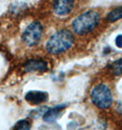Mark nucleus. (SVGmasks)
<instances>
[{
  "label": "nucleus",
  "mask_w": 122,
  "mask_h": 130,
  "mask_svg": "<svg viewBox=\"0 0 122 130\" xmlns=\"http://www.w3.org/2000/svg\"><path fill=\"white\" fill-rule=\"evenodd\" d=\"M74 41L72 34L68 30H59L49 38L47 43V50L50 54L57 55L68 50Z\"/></svg>",
  "instance_id": "obj_1"
},
{
  "label": "nucleus",
  "mask_w": 122,
  "mask_h": 130,
  "mask_svg": "<svg viewBox=\"0 0 122 130\" xmlns=\"http://www.w3.org/2000/svg\"><path fill=\"white\" fill-rule=\"evenodd\" d=\"M25 68L27 72L45 71L48 68V64L43 60H29L25 65Z\"/></svg>",
  "instance_id": "obj_7"
},
{
  "label": "nucleus",
  "mask_w": 122,
  "mask_h": 130,
  "mask_svg": "<svg viewBox=\"0 0 122 130\" xmlns=\"http://www.w3.org/2000/svg\"><path fill=\"white\" fill-rule=\"evenodd\" d=\"M111 69L115 75L122 74V58L119 60H117L111 65Z\"/></svg>",
  "instance_id": "obj_11"
},
{
  "label": "nucleus",
  "mask_w": 122,
  "mask_h": 130,
  "mask_svg": "<svg viewBox=\"0 0 122 130\" xmlns=\"http://www.w3.org/2000/svg\"><path fill=\"white\" fill-rule=\"evenodd\" d=\"M120 18H122V7L114 9L108 15V20L109 22H115Z\"/></svg>",
  "instance_id": "obj_9"
},
{
  "label": "nucleus",
  "mask_w": 122,
  "mask_h": 130,
  "mask_svg": "<svg viewBox=\"0 0 122 130\" xmlns=\"http://www.w3.org/2000/svg\"><path fill=\"white\" fill-rule=\"evenodd\" d=\"M74 5V0H54L53 7L57 15H64L71 11Z\"/></svg>",
  "instance_id": "obj_5"
},
{
  "label": "nucleus",
  "mask_w": 122,
  "mask_h": 130,
  "mask_svg": "<svg viewBox=\"0 0 122 130\" xmlns=\"http://www.w3.org/2000/svg\"><path fill=\"white\" fill-rule=\"evenodd\" d=\"M48 98V94L42 91H30L26 95V100L31 105H39L46 102Z\"/></svg>",
  "instance_id": "obj_6"
},
{
  "label": "nucleus",
  "mask_w": 122,
  "mask_h": 130,
  "mask_svg": "<svg viewBox=\"0 0 122 130\" xmlns=\"http://www.w3.org/2000/svg\"><path fill=\"white\" fill-rule=\"evenodd\" d=\"M31 123L28 120H20L13 127V130H30Z\"/></svg>",
  "instance_id": "obj_10"
},
{
  "label": "nucleus",
  "mask_w": 122,
  "mask_h": 130,
  "mask_svg": "<svg viewBox=\"0 0 122 130\" xmlns=\"http://www.w3.org/2000/svg\"><path fill=\"white\" fill-rule=\"evenodd\" d=\"M64 107H65V106H56V107H53V108L48 110L44 114V117H43L44 120L47 122L55 121V120L58 117L61 110L64 109Z\"/></svg>",
  "instance_id": "obj_8"
},
{
  "label": "nucleus",
  "mask_w": 122,
  "mask_h": 130,
  "mask_svg": "<svg viewBox=\"0 0 122 130\" xmlns=\"http://www.w3.org/2000/svg\"><path fill=\"white\" fill-rule=\"evenodd\" d=\"M99 22V15L96 11H87L76 18L72 23L73 30L79 34L84 35L89 33L98 26Z\"/></svg>",
  "instance_id": "obj_2"
},
{
  "label": "nucleus",
  "mask_w": 122,
  "mask_h": 130,
  "mask_svg": "<svg viewBox=\"0 0 122 130\" xmlns=\"http://www.w3.org/2000/svg\"><path fill=\"white\" fill-rule=\"evenodd\" d=\"M43 28L39 22H33L27 26L22 36V40L26 46H32L39 42Z\"/></svg>",
  "instance_id": "obj_4"
},
{
  "label": "nucleus",
  "mask_w": 122,
  "mask_h": 130,
  "mask_svg": "<svg viewBox=\"0 0 122 130\" xmlns=\"http://www.w3.org/2000/svg\"><path fill=\"white\" fill-rule=\"evenodd\" d=\"M115 42H116V45H117V46H118V47H119V48H121L122 47V35H119V36H118V37H116Z\"/></svg>",
  "instance_id": "obj_12"
},
{
  "label": "nucleus",
  "mask_w": 122,
  "mask_h": 130,
  "mask_svg": "<svg viewBox=\"0 0 122 130\" xmlns=\"http://www.w3.org/2000/svg\"><path fill=\"white\" fill-rule=\"evenodd\" d=\"M92 102L99 108H108L112 103V95L105 85H98L91 91Z\"/></svg>",
  "instance_id": "obj_3"
}]
</instances>
